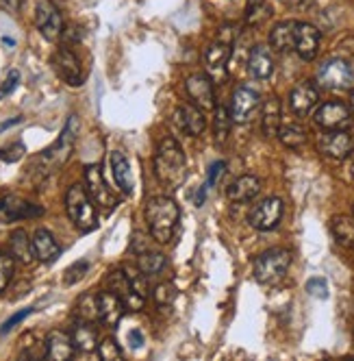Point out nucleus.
Listing matches in <instances>:
<instances>
[{"label": "nucleus", "mask_w": 354, "mask_h": 361, "mask_svg": "<svg viewBox=\"0 0 354 361\" xmlns=\"http://www.w3.org/2000/svg\"><path fill=\"white\" fill-rule=\"evenodd\" d=\"M18 122H22V118H15V120H9V122H5L3 126H0V131H5V128L13 126V124H18Z\"/></svg>", "instance_id": "obj_49"}, {"label": "nucleus", "mask_w": 354, "mask_h": 361, "mask_svg": "<svg viewBox=\"0 0 354 361\" xmlns=\"http://www.w3.org/2000/svg\"><path fill=\"white\" fill-rule=\"evenodd\" d=\"M289 266H291V252L285 248H272L257 257L255 276L263 286H272V283H278L287 274Z\"/></svg>", "instance_id": "obj_5"}, {"label": "nucleus", "mask_w": 354, "mask_h": 361, "mask_svg": "<svg viewBox=\"0 0 354 361\" xmlns=\"http://www.w3.org/2000/svg\"><path fill=\"white\" fill-rule=\"evenodd\" d=\"M293 29L296 22L287 20V22H278L276 27L270 33V44L278 53H287V50H293Z\"/></svg>", "instance_id": "obj_30"}, {"label": "nucleus", "mask_w": 354, "mask_h": 361, "mask_svg": "<svg viewBox=\"0 0 354 361\" xmlns=\"http://www.w3.org/2000/svg\"><path fill=\"white\" fill-rule=\"evenodd\" d=\"M70 338H72L74 348H79V350H83V353H89V350H94V348L98 346V333H96V329L91 326V322L79 320L77 326L72 329Z\"/></svg>", "instance_id": "obj_28"}, {"label": "nucleus", "mask_w": 354, "mask_h": 361, "mask_svg": "<svg viewBox=\"0 0 354 361\" xmlns=\"http://www.w3.org/2000/svg\"><path fill=\"white\" fill-rule=\"evenodd\" d=\"M87 270H89V264L87 262H77L74 266H70L65 270V286H74L77 281H81Z\"/></svg>", "instance_id": "obj_42"}, {"label": "nucleus", "mask_w": 354, "mask_h": 361, "mask_svg": "<svg viewBox=\"0 0 354 361\" xmlns=\"http://www.w3.org/2000/svg\"><path fill=\"white\" fill-rule=\"evenodd\" d=\"M65 212L70 216V220L74 222L81 233H89L98 226V216H96V207L94 200L89 198L87 190L81 185H72L65 194Z\"/></svg>", "instance_id": "obj_4"}, {"label": "nucleus", "mask_w": 354, "mask_h": 361, "mask_svg": "<svg viewBox=\"0 0 354 361\" xmlns=\"http://www.w3.org/2000/svg\"><path fill=\"white\" fill-rule=\"evenodd\" d=\"M317 148L322 154L331 159H346L352 152V137L343 131H328L317 140Z\"/></svg>", "instance_id": "obj_18"}, {"label": "nucleus", "mask_w": 354, "mask_h": 361, "mask_svg": "<svg viewBox=\"0 0 354 361\" xmlns=\"http://www.w3.org/2000/svg\"><path fill=\"white\" fill-rule=\"evenodd\" d=\"M24 157V144L22 142H15L7 148H0V159L7 161V164H15Z\"/></svg>", "instance_id": "obj_41"}, {"label": "nucleus", "mask_w": 354, "mask_h": 361, "mask_svg": "<svg viewBox=\"0 0 354 361\" xmlns=\"http://www.w3.org/2000/svg\"><path fill=\"white\" fill-rule=\"evenodd\" d=\"M261 128L267 137H276L278 128H281V100L276 96L267 98L263 102V111H261Z\"/></svg>", "instance_id": "obj_27"}, {"label": "nucleus", "mask_w": 354, "mask_h": 361, "mask_svg": "<svg viewBox=\"0 0 354 361\" xmlns=\"http://www.w3.org/2000/svg\"><path fill=\"white\" fill-rule=\"evenodd\" d=\"M213 128H215V140L217 144H224L226 137L231 133V114L224 107H215V120H213Z\"/></svg>", "instance_id": "obj_35"}, {"label": "nucleus", "mask_w": 354, "mask_h": 361, "mask_svg": "<svg viewBox=\"0 0 354 361\" xmlns=\"http://www.w3.org/2000/svg\"><path fill=\"white\" fill-rule=\"evenodd\" d=\"M261 192V180L257 176H239L235 183H231V188L226 190V194H229V198L233 202H246V200H252L257 194Z\"/></svg>", "instance_id": "obj_26"}, {"label": "nucleus", "mask_w": 354, "mask_h": 361, "mask_svg": "<svg viewBox=\"0 0 354 361\" xmlns=\"http://www.w3.org/2000/svg\"><path fill=\"white\" fill-rule=\"evenodd\" d=\"M13 255L0 250V292H5L13 279Z\"/></svg>", "instance_id": "obj_36"}, {"label": "nucleus", "mask_w": 354, "mask_h": 361, "mask_svg": "<svg viewBox=\"0 0 354 361\" xmlns=\"http://www.w3.org/2000/svg\"><path fill=\"white\" fill-rule=\"evenodd\" d=\"M265 16H267L265 0H248V9H246V22L248 24H259Z\"/></svg>", "instance_id": "obj_37"}, {"label": "nucleus", "mask_w": 354, "mask_h": 361, "mask_svg": "<svg viewBox=\"0 0 354 361\" xmlns=\"http://www.w3.org/2000/svg\"><path fill=\"white\" fill-rule=\"evenodd\" d=\"M222 172H224V164H222V161H215V164L211 166V170H209L207 188H211V185H215V183H217V178L222 176Z\"/></svg>", "instance_id": "obj_46"}, {"label": "nucleus", "mask_w": 354, "mask_h": 361, "mask_svg": "<svg viewBox=\"0 0 354 361\" xmlns=\"http://www.w3.org/2000/svg\"><path fill=\"white\" fill-rule=\"evenodd\" d=\"M179 204L167 196H153L146 204V222L150 235L159 244H167L174 238L176 224H179Z\"/></svg>", "instance_id": "obj_2"}, {"label": "nucleus", "mask_w": 354, "mask_h": 361, "mask_svg": "<svg viewBox=\"0 0 354 361\" xmlns=\"http://www.w3.org/2000/svg\"><path fill=\"white\" fill-rule=\"evenodd\" d=\"M5 3H7V7H9V9L18 11V9H20V5H22V0H5Z\"/></svg>", "instance_id": "obj_48"}, {"label": "nucleus", "mask_w": 354, "mask_h": 361, "mask_svg": "<svg viewBox=\"0 0 354 361\" xmlns=\"http://www.w3.org/2000/svg\"><path fill=\"white\" fill-rule=\"evenodd\" d=\"M176 122H179V126L183 128L185 133L198 137L202 135V131H205L207 126V120L205 116H202V109H198L196 105H185V107H179L174 114Z\"/></svg>", "instance_id": "obj_23"}, {"label": "nucleus", "mask_w": 354, "mask_h": 361, "mask_svg": "<svg viewBox=\"0 0 354 361\" xmlns=\"http://www.w3.org/2000/svg\"><path fill=\"white\" fill-rule=\"evenodd\" d=\"M79 131H81V122H79V116H70L61 135L57 137V142L53 146H48L39 157L33 159L31 164V178L35 183H42L44 178H48L50 174H55L68 159L74 150V144H77V137H79Z\"/></svg>", "instance_id": "obj_1"}, {"label": "nucleus", "mask_w": 354, "mask_h": 361, "mask_svg": "<svg viewBox=\"0 0 354 361\" xmlns=\"http://www.w3.org/2000/svg\"><path fill=\"white\" fill-rule=\"evenodd\" d=\"M350 105H352V109H354V90H352V94H350Z\"/></svg>", "instance_id": "obj_50"}, {"label": "nucleus", "mask_w": 354, "mask_h": 361, "mask_svg": "<svg viewBox=\"0 0 354 361\" xmlns=\"http://www.w3.org/2000/svg\"><path fill=\"white\" fill-rule=\"evenodd\" d=\"M122 270H124L126 279L131 281L133 290H135L139 296H144V298H146V294H148V288H146V274H144L139 268H131V266H126V268H122Z\"/></svg>", "instance_id": "obj_38"}, {"label": "nucleus", "mask_w": 354, "mask_h": 361, "mask_svg": "<svg viewBox=\"0 0 354 361\" xmlns=\"http://www.w3.org/2000/svg\"><path fill=\"white\" fill-rule=\"evenodd\" d=\"M281 218H283V200L272 196V198L261 200L257 207L250 212L248 220L257 231H272V228L278 226Z\"/></svg>", "instance_id": "obj_12"}, {"label": "nucleus", "mask_w": 354, "mask_h": 361, "mask_svg": "<svg viewBox=\"0 0 354 361\" xmlns=\"http://www.w3.org/2000/svg\"><path fill=\"white\" fill-rule=\"evenodd\" d=\"M44 209L37 207V204L24 200L20 196H5L0 198V224H9V222H18V220H27V218H37L42 216Z\"/></svg>", "instance_id": "obj_11"}, {"label": "nucleus", "mask_w": 354, "mask_h": 361, "mask_svg": "<svg viewBox=\"0 0 354 361\" xmlns=\"http://www.w3.org/2000/svg\"><path fill=\"white\" fill-rule=\"evenodd\" d=\"M77 318L83 322H94L98 320V298L96 294H85L77 302Z\"/></svg>", "instance_id": "obj_34"}, {"label": "nucleus", "mask_w": 354, "mask_h": 361, "mask_svg": "<svg viewBox=\"0 0 354 361\" xmlns=\"http://www.w3.org/2000/svg\"><path fill=\"white\" fill-rule=\"evenodd\" d=\"M259 107H261V98L255 90L237 87L233 94V102H231V120L246 124L257 116Z\"/></svg>", "instance_id": "obj_14"}, {"label": "nucleus", "mask_w": 354, "mask_h": 361, "mask_svg": "<svg viewBox=\"0 0 354 361\" xmlns=\"http://www.w3.org/2000/svg\"><path fill=\"white\" fill-rule=\"evenodd\" d=\"M165 268V257L161 252H141L139 255V270L146 276H155Z\"/></svg>", "instance_id": "obj_33"}, {"label": "nucleus", "mask_w": 354, "mask_h": 361, "mask_svg": "<svg viewBox=\"0 0 354 361\" xmlns=\"http://www.w3.org/2000/svg\"><path fill=\"white\" fill-rule=\"evenodd\" d=\"M153 298H155V302L159 307H170L174 302V298H176V290H174L172 283H161V286L155 288Z\"/></svg>", "instance_id": "obj_39"}, {"label": "nucleus", "mask_w": 354, "mask_h": 361, "mask_svg": "<svg viewBox=\"0 0 354 361\" xmlns=\"http://www.w3.org/2000/svg\"><path fill=\"white\" fill-rule=\"evenodd\" d=\"M278 137L287 148H300L307 144V131L300 124H287L283 128H278Z\"/></svg>", "instance_id": "obj_32"}, {"label": "nucleus", "mask_w": 354, "mask_h": 361, "mask_svg": "<svg viewBox=\"0 0 354 361\" xmlns=\"http://www.w3.org/2000/svg\"><path fill=\"white\" fill-rule=\"evenodd\" d=\"M31 242H33L35 259H39V262H44V264L55 262L57 257L61 255V248H59L57 240H55L53 233H50V231H46V228H37Z\"/></svg>", "instance_id": "obj_21"}, {"label": "nucleus", "mask_w": 354, "mask_h": 361, "mask_svg": "<svg viewBox=\"0 0 354 361\" xmlns=\"http://www.w3.org/2000/svg\"><path fill=\"white\" fill-rule=\"evenodd\" d=\"M307 292L311 294V296H315V298H328V286H326V281L324 279H320V276H315V279H311L309 283H307Z\"/></svg>", "instance_id": "obj_43"}, {"label": "nucleus", "mask_w": 354, "mask_h": 361, "mask_svg": "<svg viewBox=\"0 0 354 361\" xmlns=\"http://www.w3.org/2000/svg\"><path fill=\"white\" fill-rule=\"evenodd\" d=\"M317 83L328 90H348L354 83V70L343 59H328L317 70Z\"/></svg>", "instance_id": "obj_8"}, {"label": "nucleus", "mask_w": 354, "mask_h": 361, "mask_svg": "<svg viewBox=\"0 0 354 361\" xmlns=\"http://www.w3.org/2000/svg\"><path fill=\"white\" fill-rule=\"evenodd\" d=\"M31 314H33V307H27V309H22V312L13 314V316H11V318H9V320L3 324V326H0V333H3V335H5V333H9V331L15 326V324H20L24 318H29Z\"/></svg>", "instance_id": "obj_44"}, {"label": "nucleus", "mask_w": 354, "mask_h": 361, "mask_svg": "<svg viewBox=\"0 0 354 361\" xmlns=\"http://www.w3.org/2000/svg\"><path fill=\"white\" fill-rule=\"evenodd\" d=\"M233 39H235V27L226 24V27L220 29V35L215 37V42H211L209 48L205 50V66L211 74H220L224 66L229 63Z\"/></svg>", "instance_id": "obj_6"}, {"label": "nucleus", "mask_w": 354, "mask_h": 361, "mask_svg": "<svg viewBox=\"0 0 354 361\" xmlns=\"http://www.w3.org/2000/svg\"><path fill=\"white\" fill-rule=\"evenodd\" d=\"M74 355L72 338L65 331H50L46 335V357L53 361H65Z\"/></svg>", "instance_id": "obj_22"}, {"label": "nucleus", "mask_w": 354, "mask_h": 361, "mask_svg": "<svg viewBox=\"0 0 354 361\" xmlns=\"http://www.w3.org/2000/svg\"><path fill=\"white\" fill-rule=\"evenodd\" d=\"M111 170H113V178H115L118 188H120L124 194H133V190H135L133 172H131L129 159H126L120 150H113V152H111Z\"/></svg>", "instance_id": "obj_25"}, {"label": "nucleus", "mask_w": 354, "mask_h": 361, "mask_svg": "<svg viewBox=\"0 0 354 361\" xmlns=\"http://www.w3.org/2000/svg\"><path fill=\"white\" fill-rule=\"evenodd\" d=\"M53 68L59 74V79H63L72 87H79L85 81L83 66H81L79 57L74 55L70 48H59L57 50V53L53 55Z\"/></svg>", "instance_id": "obj_10"}, {"label": "nucleus", "mask_w": 354, "mask_h": 361, "mask_svg": "<svg viewBox=\"0 0 354 361\" xmlns=\"http://www.w3.org/2000/svg\"><path fill=\"white\" fill-rule=\"evenodd\" d=\"M18 81H20V72H18V70L9 72V76H7V81L3 83V87H0V98H3V96H9V94H11V92L15 90Z\"/></svg>", "instance_id": "obj_45"}, {"label": "nucleus", "mask_w": 354, "mask_h": 361, "mask_svg": "<svg viewBox=\"0 0 354 361\" xmlns=\"http://www.w3.org/2000/svg\"><path fill=\"white\" fill-rule=\"evenodd\" d=\"M11 255L24 266L33 264V259H35L33 242L29 240L27 231H24V228H15L13 233H11Z\"/></svg>", "instance_id": "obj_29"}, {"label": "nucleus", "mask_w": 354, "mask_h": 361, "mask_svg": "<svg viewBox=\"0 0 354 361\" xmlns=\"http://www.w3.org/2000/svg\"><path fill=\"white\" fill-rule=\"evenodd\" d=\"M96 298H98V320L107 326H115L124 316V309H126L124 302L111 290L96 294Z\"/></svg>", "instance_id": "obj_19"}, {"label": "nucleus", "mask_w": 354, "mask_h": 361, "mask_svg": "<svg viewBox=\"0 0 354 361\" xmlns=\"http://www.w3.org/2000/svg\"><path fill=\"white\" fill-rule=\"evenodd\" d=\"M35 24L48 42H57L63 35V18L50 0H37L35 3Z\"/></svg>", "instance_id": "obj_9"}, {"label": "nucleus", "mask_w": 354, "mask_h": 361, "mask_svg": "<svg viewBox=\"0 0 354 361\" xmlns=\"http://www.w3.org/2000/svg\"><path fill=\"white\" fill-rule=\"evenodd\" d=\"M248 70L259 81L270 79L272 72H274V59H272V53H270L267 46H255V48H252L250 59H248Z\"/></svg>", "instance_id": "obj_24"}, {"label": "nucleus", "mask_w": 354, "mask_h": 361, "mask_svg": "<svg viewBox=\"0 0 354 361\" xmlns=\"http://www.w3.org/2000/svg\"><path fill=\"white\" fill-rule=\"evenodd\" d=\"M185 90L187 96L191 98V102L202 109V111H211L215 109V92H213V83L207 74H191L185 81Z\"/></svg>", "instance_id": "obj_13"}, {"label": "nucleus", "mask_w": 354, "mask_h": 361, "mask_svg": "<svg viewBox=\"0 0 354 361\" xmlns=\"http://www.w3.org/2000/svg\"><path fill=\"white\" fill-rule=\"evenodd\" d=\"M293 50L305 59L311 61L315 59L320 50V31L309 22H296L293 29Z\"/></svg>", "instance_id": "obj_15"}, {"label": "nucleus", "mask_w": 354, "mask_h": 361, "mask_svg": "<svg viewBox=\"0 0 354 361\" xmlns=\"http://www.w3.org/2000/svg\"><path fill=\"white\" fill-rule=\"evenodd\" d=\"M333 228V235L341 246L354 248V220L348 216H335L331 222Z\"/></svg>", "instance_id": "obj_31"}, {"label": "nucleus", "mask_w": 354, "mask_h": 361, "mask_svg": "<svg viewBox=\"0 0 354 361\" xmlns=\"http://www.w3.org/2000/svg\"><path fill=\"white\" fill-rule=\"evenodd\" d=\"M98 355L105 361H115V359H122V348L118 346V342L113 338H107L103 344L98 346Z\"/></svg>", "instance_id": "obj_40"}, {"label": "nucleus", "mask_w": 354, "mask_h": 361, "mask_svg": "<svg viewBox=\"0 0 354 361\" xmlns=\"http://www.w3.org/2000/svg\"><path fill=\"white\" fill-rule=\"evenodd\" d=\"M129 338H131V344L135 346V348H139V346H144V335H141V331H133L131 335H129Z\"/></svg>", "instance_id": "obj_47"}, {"label": "nucleus", "mask_w": 354, "mask_h": 361, "mask_svg": "<svg viewBox=\"0 0 354 361\" xmlns=\"http://www.w3.org/2000/svg\"><path fill=\"white\" fill-rule=\"evenodd\" d=\"M85 183H87V194L94 200V204H98L100 209L105 212H113L118 207V198L111 192V188L105 183V176L100 172V166H87L85 168Z\"/></svg>", "instance_id": "obj_7"}, {"label": "nucleus", "mask_w": 354, "mask_h": 361, "mask_svg": "<svg viewBox=\"0 0 354 361\" xmlns=\"http://www.w3.org/2000/svg\"><path fill=\"white\" fill-rule=\"evenodd\" d=\"M155 174L167 188H179L185 180V174H187L185 152L174 137L161 140L157 154H155Z\"/></svg>", "instance_id": "obj_3"}, {"label": "nucleus", "mask_w": 354, "mask_h": 361, "mask_svg": "<svg viewBox=\"0 0 354 361\" xmlns=\"http://www.w3.org/2000/svg\"><path fill=\"white\" fill-rule=\"evenodd\" d=\"M317 100H320V94L313 83H300L289 96V105L296 116H309L313 107L317 105Z\"/></svg>", "instance_id": "obj_20"}, {"label": "nucleus", "mask_w": 354, "mask_h": 361, "mask_svg": "<svg viewBox=\"0 0 354 361\" xmlns=\"http://www.w3.org/2000/svg\"><path fill=\"white\" fill-rule=\"evenodd\" d=\"M107 286L109 290L124 302L126 309H133V312H139V309H144V296H139L133 286H131V281L126 279L124 270H113L109 272L107 276Z\"/></svg>", "instance_id": "obj_17"}, {"label": "nucleus", "mask_w": 354, "mask_h": 361, "mask_svg": "<svg viewBox=\"0 0 354 361\" xmlns=\"http://www.w3.org/2000/svg\"><path fill=\"white\" fill-rule=\"evenodd\" d=\"M315 122L328 131H341V128L350 126V109L339 100L324 102L315 111Z\"/></svg>", "instance_id": "obj_16"}]
</instances>
